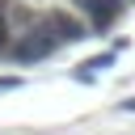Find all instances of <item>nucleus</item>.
<instances>
[{
  "label": "nucleus",
  "mask_w": 135,
  "mask_h": 135,
  "mask_svg": "<svg viewBox=\"0 0 135 135\" xmlns=\"http://www.w3.org/2000/svg\"><path fill=\"white\" fill-rule=\"evenodd\" d=\"M17 84H21L17 76H0V93H4V89H17Z\"/></svg>",
  "instance_id": "obj_6"
},
{
  "label": "nucleus",
  "mask_w": 135,
  "mask_h": 135,
  "mask_svg": "<svg viewBox=\"0 0 135 135\" xmlns=\"http://www.w3.org/2000/svg\"><path fill=\"white\" fill-rule=\"evenodd\" d=\"M42 25L59 38V46L63 42H80V38H93V30H89V21L76 13V8H46L42 13Z\"/></svg>",
  "instance_id": "obj_2"
},
{
  "label": "nucleus",
  "mask_w": 135,
  "mask_h": 135,
  "mask_svg": "<svg viewBox=\"0 0 135 135\" xmlns=\"http://www.w3.org/2000/svg\"><path fill=\"white\" fill-rule=\"evenodd\" d=\"M55 51H59V38H55V34L42 25V13H38V21L13 38L8 59H13V63H42V59H51Z\"/></svg>",
  "instance_id": "obj_1"
},
{
  "label": "nucleus",
  "mask_w": 135,
  "mask_h": 135,
  "mask_svg": "<svg viewBox=\"0 0 135 135\" xmlns=\"http://www.w3.org/2000/svg\"><path fill=\"white\" fill-rule=\"evenodd\" d=\"M114 59H118V46H114V51H101V55H93V59H84L80 68H84V72H97V68H110Z\"/></svg>",
  "instance_id": "obj_5"
},
{
  "label": "nucleus",
  "mask_w": 135,
  "mask_h": 135,
  "mask_svg": "<svg viewBox=\"0 0 135 135\" xmlns=\"http://www.w3.org/2000/svg\"><path fill=\"white\" fill-rule=\"evenodd\" d=\"M118 105H122L127 114H135V97H131V101H118Z\"/></svg>",
  "instance_id": "obj_7"
},
{
  "label": "nucleus",
  "mask_w": 135,
  "mask_h": 135,
  "mask_svg": "<svg viewBox=\"0 0 135 135\" xmlns=\"http://www.w3.org/2000/svg\"><path fill=\"white\" fill-rule=\"evenodd\" d=\"M122 4H127V0H72V8L89 21L93 34H105V30L122 17Z\"/></svg>",
  "instance_id": "obj_3"
},
{
  "label": "nucleus",
  "mask_w": 135,
  "mask_h": 135,
  "mask_svg": "<svg viewBox=\"0 0 135 135\" xmlns=\"http://www.w3.org/2000/svg\"><path fill=\"white\" fill-rule=\"evenodd\" d=\"M8 8H13V0H0V59H8V51H13V25H8Z\"/></svg>",
  "instance_id": "obj_4"
}]
</instances>
